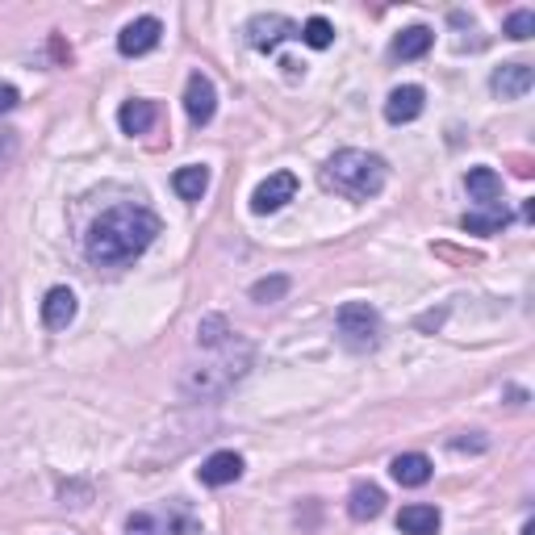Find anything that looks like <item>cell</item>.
I'll return each mask as SVG.
<instances>
[{"mask_svg":"<svg viewBox=\"0 0 535 535\" xmlns=\"http://www.w3.org/2000/svg\"><path fill=\"white\" fill-rule=\"evenodd\" d=\"M159 235V218L143 205H113L88 226L84 255L101 268H122L138 260Z\"/></svg>","mask_w":535,"mask_h":535,"instance_id":"6da1fadb","label":"cell"},{"mask_svg":"<svg viewBox=\"0 0 535 535\" xmlns=\"http://www.w3.org/2000/svg\"><path fill=\"white\" fill-rule=\"evenodd\" d=\"M322 180H327V189L352 197V201H368L385 189V159L381 155H368V151H335L327 159V168H322Z\"/></svg>","mask_w":535,"mask_h":535,"instance_id":"7a4b0ae2","label":"cell"},{"mask_svg":"<svg viewBox=\"0 0 535 535\" xmlns=\"http://www.w3.org/2000/svg\"><path fill=\"white\" fill-rule=\"evenodd\" d=\"M339 327V339L347 352H372L381 343V314L368 306V301H347L335 318Z\"/></svg>","mask_w":535,"mask_h":535,"instance_id":"3957f363","label":"cell"},{"mask_svg":"<svg viewBox=\"0 0 535 535\" xmlns=\"http://www.w3.org/2000/svg\"><path fill=\"white\" fill-rule=\"evenodd\" d=\"M285 38H301V26L281 13H260V17L247 21V42L255 51H276Z\"/></svg>","mask_w":535,"mask_h":535,"instance_id":"277c9868","label":"cell"},{"mask_svg":"<svg viewBox=\"0 0 535 535\" xmlns=\"http://www.w3.org/2000/svg\"><path fill=\"white\" fill-rule=\"evenodd\" d=\"M184 109H189V122L193 126H209V122H214L218 92H214V80H209L205 72H193L189 84H184Z\"/></svg>","mask_w":535,"mask_h":535,"instance_id":"5b68a950","label":"cell"},{"mask_svg":"<svg viewBox=\"0 0 535 535\" xmlns=\"http://www.w3.org/2000/svg\"><path fill=\"white\" fill-rule=\"evenodd\" d=\"M293 197H297V176L293 172H276L251 193V209L255 214H276V209H285Z\"/></svg>","mask_w":535,"mask_h":535,"instance_id":"8992f818","label":"cell"},{"mask_svg":"<svg viewBox=\"0 0 535 535\" xmlns=\"http://www.w3.org/2000/svg\"><path fill=\"white\" fill-rule=\"evenodd\" d=\"M159 38H164V26H159V17H134L130 26L118 34V51L126 59H138L159 46Z\"/></svg>","mask_w":535,"mask_h":535,"instance_id":"52a82bcc","label":"cell"},{"mask_svg":"<svg viewBox=\"0 0 535 535\" xmlns=\"http://www.w3.org/2000/svg\"><path fill=\"white\" fill-rule=\"evenodd\" d=\"M423 101H427V92L418 88V84H402V88H393V92H389V101H385V118H389L393 126L414 122L418 113H423Z\"/></svg>","mask_w":535,"mask_h":535,"instance_id":"ba28073f","label":"cell"},{"mask_svg":"<svg viewBox=\"0 0 535 535\" xmlns=\"http://www.w3.org/2000/svg\"><path fill=\"white\" fill-rule=\"evenodd\" d=\"M531 84H535V72H531L527 63H506V67H498L494 80H490V88L498 92L502 101H519V97H527Z\"/></svg>","mask_w":535,"mask_h":535,"instance_id":"9c48e42d","label":"cell"},{"mask_svg":"<svg viewBox=\"0 0 535 535\" xmlns=\"http://www.w3.org/2000/svg\"><path fill=\"white\" fill-rule=\"evenodd\" d=\"M381 510H385V490H381V485H372V481L352 485V494H347V515H352L356 523L377 519Z\"/></svg>","mask_w":535,"mask_h":535,"instance_id":"30bf717a","label":"cell"},{"mask_svg":"<svg viewBox=\"0 0 535 535\" xmlns=\"http://www.w3.org/2000/svg\"><path fill=\"white\" fill-rule=\"evenodd\" d=\"M389 473H393V481H398V485H406V490H418V485L431 481L435 469H431V460L423 452H402V456H393Z\"/></svg>","mask_w":535,"mask_h":535,"instance_id":"8fae6325","label":"cell"},{"mask_svg":"<svg viewBox=\"0 0 535 535\" xmlns=\"http://www.w3.org/2000/svg\"><path fill=\"white\" fill-rule=\"evenodd\" d=\"M76 318V293L67 289V285H55L51 293H46L42 301V322L51 331H67V322Z\"/></svg>","mask_w":535,"mask_h":535,"instance_id":"7c38bea8","label":"cell"},{"mask_svg":"<svg viewBox=\"0 0 535 535\" xmlns=\"http://www.w3.org/2000/svg\"><path fill=\"white\" fill-rule=\"evenodd\" d=\"M197 473H201V485H214L218 490V485H230V481L243 477V456L239 452H214Z\"/></svg>","mask_w":535,"mask_h":535,"instance_id":"4fadbf2b","label":"cell"},{"mask_svg":"<svg viewBox=\"0 0 535 535\" xmlns=\"http://www.w3.org/2000/svg\"><path fill=\"white\" fill-rule=\"evenodd\" d=\"M439 510L435 506H427V502H414V506H402V515H398V527L406 531V535H435L439 531Z\"/></svg>","mask_w":535,"mask_h":535,"instance_id":"5bb4252c","label":"cell"},{"mask_svg":"<svg viewBox=\"0 0 535 535\" xmlns=\"http://www.w3.org/2000/svg\"><path fill=\"white\" fill-rule=\"evenodd\" d=\"M464 189H469V197L481 205H498L502 201V176L494 168H473L464 176Z\"/></svg>","mask_w":535,"mask_h":535,"instance_id":"9a60e30c","label":"cell"},{"mask_svg":"<svg viewBox=\"0 0 535 535\" xmlns=\"http://www.w3.org/2000/svg\"><path fill=\"white\" fill-rule=\"evenodd\" d=\"M180 531H193V523H172L168 515H151V510H138V515L126 519V535H180Z\"/></svg>","mask_w":535,"mask_h":535,"instance_id":"2e32d148","label":"cell"},{"mask_svg":"<svg viewBox=\"0 0 535 535\" xmlns=\"http://www.w3.org/2000/svg\"><path fill=\"white\" fill-rule=\"evenodd\" d=\"M506 222H510V214H506L502 201H498V205H481L477 214H464V218H460V226L469 230V235H498Z\"/></svg>","mask_w":535,"mask_h":535,"instance_id":"e0dca14e","label":"cell"},{"mask_svg":"<svg viewBox=\"0 0 535 535\" xmlns=\"http://www.w3.org/2000/svg\"><path fill=\"white\" fill-rule=\"evenodd\" d=\"M431 42H435V34L427 26H410V30H402L398 38H393V55L398 59H423L431 51Z\"/></svg>","mask_w":535,"mask_h":535,"instance_id":"ac0fdd59","label":"cell"},{"mask_svg":"<svg viewBox=\"0 0 535 535\" xmlns=\"http://www.w3.org/2000/svg\"><path fill=\"white\" fill-rule=\"evenodd\" d=\"M118 126H122L126 134H147V130L155 126V105H151V101H126V105L118 109Z\"/></svg>","mask_w":535,"mask_h":535,"instance_id":"d6986e66","label":"cell"},{"mask_svg":"<svg viewBox=\"0 0 535 535\" xmlns=\"http://www.w3.org/2000/svg\"><path fill=\"white\" fill-rule=\"evenodd\" d=\"M172 189H176L184 201H201L205 189H209V168H201V164L180 168V172L172 176Z\"/></svg>","mask_w":535,"mask_h":535,"instance_id":"ffe728a7","label":"cell"},{"mask_svg":"<svg viewBox=\"0 0 535 535\" xmlns=\"http://www.w3.org/2000/svg\"><path fill=\"white\" fill-rule=\"evenodd\" d=\"M301 42L314 46V51H327V46L335 42V26L327 17H310L306 26H301Z\"/></svg>","mask_w":535,"mask_h":535,"instance_id":"44dd1931","label":"cell"},{"mask_svg":"<svg viewBox=\"0 0 535 535\" xmlns=\"http://www.w3.org/2000/svg\"><path fill=\"white\" fill-rule=\"evenodd\" d=\"M197 339H201V347H222V343L230 339V327H226V318H222V314H209V318H201V327H197Z\"/></svg>","mask_w":535,"mask_h":535,"instance_id":"7402d4cb","label":"cell"},{"mask_svg":"<svg viewBox=\"0 0 535 535\" xmlns=\"http://www.w3.org/2000/svg\"><path fill=\"white\" fill-rule=\"evenodd\" d=\"M506 34L515 38V42H527V38L535 34V13H531V9L510 13V17H506Z\"/></svg>","mask_w":535,"mask_h":535,"instance_id":"603a6c76","label":"cell"},{"mask_svg":"<svg viewBox=\"0 0 535 535\" xmlns=\"http://www.w3.org/2000/svg\"><path fill=\"white\" fill-rule=\"evenodd\" d=\"M281 293H289V276H272V281L251 285V301H260V306H268V301H276Z\"/></svg>","mask_w":535,"mask_h":535,"instance_id":"cb8c5ba5","label":"cell"},{"mask_svg":"<svg viewBox=\"0 0 535 535\" xmlns=\"http://www.w3.org/2000/svg\"><path fill=\"white\" fill-rule=\"evenodd\" d=\"M17 101H21V92H17L13 84H0V113H9V109H17Z\"/></svg>","mask_w":535,"mask_h":535,"instance_id":"d4e9b609","label":"cell"}]
</instances>
